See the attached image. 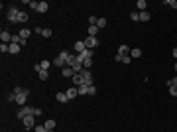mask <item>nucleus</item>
<instances>
[{"mask_svg": "<svg viewBox=\"0 0 177 132\" xmlns=\"http://www.w3.org/2000/svg\"><path fill=\"white\" fill-rule=\"evenodd\" d=\"M14 93H16V103H18L20 107H26L28 97H30V89H26V87H16V89H14Z\"/></svg>", "mask_w": 177, "mask_h": 132, "instance_id": "1", "label": "nucleus"}, {"mask_svg": "<svg viewBox=\"0 0 177 132\" xmlns=\"http://www.w3.org/2000/svg\"><path fill=\"white\" fill-rule=\"evenodd\" d=\"M18 14H20V10H18L16 6H10V8L6 10V18H8V22L18 24Z\"/></svg>", "mask_w": 177, "mask_h": 132, "instance_id": "2", "label": "nucleus"}, {"mask_svg": "<svg viewBox=\"0 0 177 132\" xmlns=\"http://www.w3.org/2000/svg\"><path fill=\"white\" fill-rule=\"evenodd\" d=\"M30 114H33V107H28V105H26V107H22V109L18 110V118H20V120H24V118L30 116Z\"/></svg>", "mask_w": 177, "mask_h": 132, "instance_id": "3", "label": "nucleus"}, {"mask_svg": "<svg viewBox=\"0 0 177 132\" xmlns=\"http://www.w3.org/2000/svg\"><path fill=\"white\" fill-rule=\"evenodd\" d=\"M83 42H85V47H87V49H93V47H97V45H99V38L88 36V38H85V40H83Z\"/></svg>", "mask_w": 177, "mask_h": 132, "instance_id": "4", "label": "nucleus"}, {"mask_svg": "<svg viewBox=\"0 0 177 132\" xmlns=\"http://www.w3.org/2000/svg\"><path fill=\"white\" fill-rule=\"evenodd\" d=\"M81 75H83V83H85V85H93V73H91L88 69H83Z\"/></svg>", "mask_w": 177, "mask_h": 132, "instance_id": "5", "label": "nucleus"}, {"mask_svg": "<svg viewBox=\"0 0 177 132\" xmlns=\"http://www.w3.org/2000/svg\"><path fill=\"white\" fill-rule=\"evenodd\" d=\"M33 122H35V118H33V114H30V116H26V118L22 120V124H24L26 130H30V128L33 126Z\"/></svg>", "mask_w": 177, "mask_h": 132, "instance_id": "6", "label": "nucleus"}, {"mask_svg": "<svg viewBox=\"0 0 177 132\" xmlns=\"http://www.w3.org/2000/svg\"><path fill=\"white\" fill-rule=\"evenodd\" d=\"M0 40H2V44H12V36L6 32V30L0 32Z\"/></svg>", "mask_w": 177, "mask_h": 132, "instance_id": "7", "label": "nucleus"}, {"mask_svg": "<svg viewBox=\"0 0 177 132\" xmlns=\"http://www.w3.org/2000/svg\"><path fill=\"white\" fill-rule=\"evenodd\" d=\"M61 75H63V77H73V75H75V71H73V67L65 65L63 69H61Z\"/></svg>", "mask_w": 177, "mask_h": 132, "instance_id": "8", "label": "nucleus"}, {"mask_svg": "<svg viewBox=\"0 0 177 132\" xmlns=\"http://www.w3.org/2000/svg\"><path fill=\"white\" fill-rule=\"evenodd\" d=\"M77 95H79V89L77 87H69V89H67V99H69V101L75 99Z\"/></svg>", "mask_w": 177, "mask_h": 132, "instance_id": "9", "label": "nucleus"}, {"mask_svg": "<svg viewBox=\"0 0 177 132\" xmlns=\"http://www.w3.org/2000/svg\"><path fill=\"white\" fill-rule=\"evenodd\" d=\"M47 10H49V4H47V2H39L37 8H35V12H39V14H45Z\"/></svg>", "mask_w": 177, "mask_h": 132, "instance_id": "10", "label": "nucleus"}, {"mask_svg": "<svg viewBox=\"0 0 177 132\" xmlns=\"http://www.w3.org/2000/svg\"><path fill=\"white\" fill-rule=\"evenodd\" d=\"M130 45H126V44H122L120 47H118V55H130Z\"/></svg>", "mask_w": 177, "mask_h": 132, "instance_id": "11", "label": "nucleus"}, {"mask_svg": "<svg viewBox=\"0 0 177 132\" xmlns=\"http://www.w3.org/2000/svg\"><path fill=\"white\" fill-rule=\"evenodd\" d=\"M73 87H79V85H83V75H81V73H75V75H73Z\"/></svg>", "mask_w": 177, "mask_h": 132, "instance_id": "12", "label": "nucleus"}, {"mask_svg": "<svg viewBox=\"0 0 177 132\" xmlns=\"http://www.w3.org/2000/svg\"><path fill=\"white\" fill-rule=\"evenodd\" d=\"M73 47H75V51H77V53H83V51L87 49V47H85V42H81V40H79V42H75V45H73Z\"/></svg>", "mask_w": 177, "mask_h": 132, "instance_id": "13", "label": "nucleus"}, {"mask_svg": "<svg viewBox=\"0 0 177 132\" xmlns=\"http://www.w3.org/2000/svg\"><path fill=\"white\" fill-rule=\"evenodd\" d=\"M79 95H81V97H83V95H88V89H91V85H85V83H83V85H79Z\"/></svg>", "mask_w": 177, "mask_h": 132, "instance_id": "14", "label": "nucleus"}, {"mask_svg": "<svg viewBox=\"0 0 177 132\" xmlns=\"http://www.w3.org/2000/svg\"><path fill=\"white\" fill-rule=\"evenodd\" d=\"M44 126H45V128H47L49 132H53V128H55V120H53V118H49V120H45Z\"/></svg>", "mask_w": 177, "mask_h": 132, "instance_id": "15", "label": "nucleus"}, {"mask_svg": "<svg viewBox=\"0 0 177 132\" xmlns=\"http://www.w3.org/2000/svg\"><path fill=\"white\" fill-rule=\"evenodd\" d=\"M146 6H148L146 0H138V2H136V8H138L140 12H146Z\"/></svg>", "mask_w": 177, "mask_h": 132, "instance_id": "16", "label": "nucleus"}, {"mask_svg": "<svg viewBox=\"0 0 177 132\" xmlns=\"http://www.w3.org/2000/svg\"><path fill=\"white\" fill-rule=\"evenodd\" d=\"M130 57H134V59H138V57H142V49H140V47H134L132 51H130Z\"/></svg>", "mask_w": 177, "mask_h": 132, "instance_id": "17", "label": "nucleus"}, {"mask_svg": "<svg viewBox=\"0 0 177 132\" xmlns=\"http://www.w3.org/2000/svg\"><path fill=\"white\" fill-rule=\"evenodd\" d=\"M37 77L42 79V81H47V79H49V71H47V69H42V71L37 73Z\"/></svg>", "mask_w": 177, "mask_h": 132, "instance_id": "18", "label": "nucleus"}, {"mask_svg": "<svg viewBox=\"0 0 177 132\" xmlns=\"http://www.w3.org/2000/svg\"><path fill=\"white\" fill-rule=\"evenodd\" d=\"M97 34H99V26H88V36L97 38Z\"/></svg>", "mask_w": 177, "mask_h": 132, "instance_id": "19", "label": "nucleus"}, {"mask_svg": "<svg viewBox=\"0 0 177 132\" xmlns=\"http://www.w3.org/2000/svg\"><path fill=\"white\" fill-rule=\"evenodd\" d=\"M55 99L59 101V103H67V101H69V99H67V93H57Z\"/></svg>", "mask_w": 177, "mask_h": 132, "instance_id": "20", "label": "nucleus"}, {"mask_svg": "<svg viewBox=\"0 0 177 132\" xmlns=\"http://www.w3.org/2000/svg\"><path fill=\"white\" fill-rule=\"evenodd\" d=\"M28 18H30V16H28V12L20 10V14H18V22H28Z\"/></svg>", "mask_w": 177, "mask_h": 132, "instance_id": "21", "label": "nucleus"}, {"mask_svg": "<svg viewBox=\"0 0 177 132\" xmlns=\"http://www.w3.org/2000/svg\"><path fill=\"white\" fill-rule=\"evenodd\" d=\"M150 20V12L146 10V12H140V22H148Z\"/></svg>", "mask_w": 177, "mask_h": 132, "instance_id": "22", "label": "nucleus"}, {"mask_svg": "<svg viewBox=\"0 0 177 132\" xmlns=\"http://www.w3.org/2000/svg\"><path fill=\"white\" fill-rule=\"evenodd\" d=\"M30 30H28V28H24V30H20V38H24V40H28V38H30Z\"/></svg>", "mask_w": 177, "mask_h": 132, "instance_id": "23", "label": "nucleus"}, {"mask_svg": "<svg viewBox=\"0 0 177 132\" xmlns=\"http://www.w3.org/2000/svg\"><path fill=\"white\" fill-rule=\"evenodd\" d=\"M10 53H20V44H10Z\"/></svg>", "mask_w": 177, "mask_h": 132, "instance_id": "24", "label": "nucleus"}, {"mask_svg": "<svg viewBox=\"0 0 177 132\" xmlns=\"http://www.w3.org/2000/svg\"><path fill=\"white\" fill-rule=\"evenodd\" d=\"M130 20H134V22H140V12H130Z\"/></svg>", "mask_w": 177, "mask_h": 132, "instance_id": "25", "label": "nucleus"}, {"mask_svg": "<svg viewBox=\"0 0 177 132\" xmlns=\"http://www.w3.org/2000/svg\"><path fill=\"white\" fill-rule=\"evenodd\" d=\"M163 4L169 8H177V0H163Z\"/></svg>", "mask_w": 177, "mask_h": 132, "instance_id": "26", "label": "nucleus"}, {"mask_svg": "<svg viewBox=\"0 0 177 132\" xmlns=\"http://www.w3.org/2000/svg\"><path fill=\"white\" fill-rule=\"evenodd\" d=\"M83 67H85V69H91V67H93V57L85 59V61H83Z\"/></svg>", "mask_w": 177, "mask_h": 132, "instance_id": "27", "label": "nucleus"}, {"mask_svg": "<svg viewBox=\"0 0 177 132\" xmlns=\"http://www.w3.org/2000/svg\"><path fill=\"white\" fill-rule=\"evenodd\" d=\"M106 24H108V20H106V18H99V22H97V26H99V30H100V28H104Z\"/></svg>", "mask_w": 177, "mask_h": 132, "instance_id": "28", "label": "nucleus"}, {"mask_svg": "<svg viewBox=\"0 0 177 132\" xmlns=\"http://www.w3.org/2000/svg\"><path fill=\"white\" fill-rule=\"evenodd\" d=\"M39 65H42V69H47V71H49V67H51V61H47V59H44V61H42Z\"/></svg>", "mask_w": 177, "mask_h": 132, "instance_id": "29", "label": "nucleus"}, {"mask_svg": "<svg viewBox=\"0 0 177 132\" xmlns=\"http://www.w3.org/2000/svg\"><path fill=\"white\" fill-rule=\"evenodd\" d=\"M97 22H99L97 16H88V26H97Z\"/></svg>", "mask_w": 177, "mask_h": 132, "instance_id": "30", "label": "nucleus"}, {"mask_svg": "<svg viewBox=\"0 0 177 132\" xmlns=\"http://www.w3.org/2000/svg\"><path fill=\"white\" fill-rule=\"evenodd\" d=\"M6 101H8V103H16V93H14V91H12L10 95H8V97H6Z\"/></svg>", "mask_w": 177, "mask_h": 132, "instance_id": "31", "label": "nucleus"}, {"mask_svg": "<svg viewBox=\"0 0 177 132\" xmlns=\"http://www.w3.org/2000/svg\"><path fill=\"white\" fill-rule=\"evenodd\" d=\"M169 95H171V97H177V85H171V87H169Z\"/></svg>", "mask_w": 177, "mask_h": 132, "instance_id": "32", "label": "nucleus"}, {"mask_svg": "<svg viewBox=\"0 0 177 132\" xmlns=\"http://www.w3.org/2000/svg\"><path fill=\"white\" fill-rule=\"evenodd\" d=\"M44 38H51V30L49 28H44V34H42Z\"/></svg>", "mask_w": 177, "mask_h": 132, "instance_id": "33", "label": "nucleus"}, {"mask_svg": "<svg viewBox=\"0 0 177 132\" xmlns=\"http://www.w3.org/2000/svg\"><path fill=\"white\" fill-rule=\"evenodd\" d=\"M12 44H20V34H18V36H12Z\"/></svg>", "mask_w": 177, "mask_h": 132, "instance_id": "34", "label": "nucleus"}, {"mask_svg": "<svg viewBox=\"0 0 177 132\" xmlns=\"http://www.w3.org/2000/svg\"><path fill=\"white\" fill-rule=\"evenodd\" d=\"M35 132H49L45 126H35Z\"/></svg>", "mask_w": 177, "mask_h": 132, "instance_id": "35", "label": "nucleus"}, {"mask_svg": "<svg viewBox=\"0 0 177 132\" xmlns=\"http://www.w3.org/2000/svg\"><path fill=\"white\" fill-rule=\"evenodd\" d=\"M88 95H97V87H95V85H91V89H88Z\"/></svg>", "mask_w": 177, "mask_h": 132, "instance_id": "36", "label": "nucleus"}, {"mask_svg": "<svg viewBox=\"0 0 177 132\" xmlns=\"http://www.w3.org/2000/svg\"><path fill=\"white\" fill-rule=\"evenodd\" d=\"M167 85H169V87H171V85H177V75L171 79V81H167Z\"/></svg>", "mask_w": 177, "mask_h": 132, "instance_id": "37", "label": "nucleus"}, {"mask_svg": "<svg viewBox=\"0 0 177 132\" xmlns=\"http://www.w3.org/2000/svg\"><path fill=\"white\" fill-rule=\"evenodd\" d=\"M42 112H44V110H42V109H33V116H39Z\"/></svg>", "mask_w": 177, "mask_h": 132, "instance_id": "38", "label": "nucleus"}, {"mask_svg": "<svg viewBox=\"0 0 177 132\" xmlns=\"http://www.w3.org/2000/svg\"><path fill=\"white\" fill-rule=\"evenodd\" d=\"M171 53H173V57H175V61H177V47L173 49V51H171Z\"/></svg>", "mask_w": 177, "mask_h": 132, "instance_id": "39", "label": "nucleus"}, {"mask_svg": "<svg viewBox=\"0 0 177 132\" xmlns=\"http://www.w3.org/2000/svg\"><path fill=\"white\" fill-rule=\"evenodd\" d=\"M173 69H175V73H177V61H175V65H173Z\"/></svg>", "mask_w": 177, "mask_h": 132, "instance_id": "40", "label": "nucleus"}]
</instances>
